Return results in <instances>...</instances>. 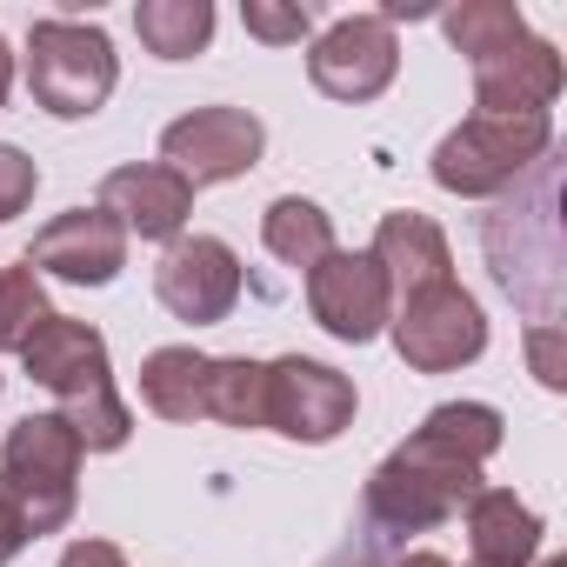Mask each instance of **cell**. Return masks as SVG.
Segmentation results:
<instances>
[{"label":"cell","instance_id":"obj_1","mask_svg":"<svg viewBox=\"0 0 567 567\" xmlns=\"http://www.w3.org/2000/svg\"><path fill=\"white\" fill-rule=\"evenodd\" d=\"M501 447V414L487 401H447L434 408L374 474H368V527L374 540H401V534H427L441 520H454L474 494H481V467Z\"/></svg>","mask_w":567,"mask_h":567},{"label":"cell","instance_id":"obj_2","mask_svg":"<svg viewBox=\"0 0 567 567\" xmlns=\"http://www.w3.org/2000/svg\"><path fill=\"white\" fill-rule=\"evenodd\" d=\"M560 161L554 147L527 167V187L514 181V194L481 220V247L494 280L534 315V328L560 321V295H567V274H560Z\"/></svg>","mask_w":567,"mask_h":567},{"label":"cell","instance_id":"obj_3","mask_svg":"<svg viewBox=\"0 0 567 567\" xmlns=\"http://www.w3.org/2000/svg\"><path fill=\"white\" fill-rule=\"evenodd\" d=\"M21 361H28V374L61 401V421L74 427L81 454H114V447H127L134 414H127V401L114 394L107 341H101L87 321L48 315V321L34 328V341L21 348Z\"/></svg>","mask_w":567,"mask_h":567},{"label":"cell","instance_id":"obj_4","mask_svg":"<svg viewBox=\"0 0 567 567\" xmlns=\"http://www.w3.org/2000/svg\"><path fill=\"white\" fill-rule=\"evenodd\" d=\"M0 487L21 507L28 534H61L81 507V441L61 414H28L0 441Z\"/></svg>","mask_w":567,"mask_h":567},{"label":"cell","instance_id":"obj_5","mask_svg":"<svg viewBox=\"0 0 567 567\" xmlns=\"http://www.w3.org/2000/svg\"><path fill=\"white\" fill-rule=\"evenodd\" d=\"M114 41L87 21H34L28 34V94L54 121H87L114 94Z\"/></svg>","mask_w":567,"mask_h":567},{"label":"cell","instance_id":"obj_6","mask_svg":"<svg viewBox=\"0 0 567 567\" xmlns=\"http://www.w3.org/2000/svg\"><path fill=\"white\" fill-rule=\"evenodd\" d=\"M554 147L547 114H474L434 147V181L447 194H501Z\"/></svg>","mask_w":567,"mask_h":567},{"label":"cell","instance_id":"obj_7","mask_svg":"<svg viewBox=\"0 0 567 567\" xmlns=\"http://www.w3.org/2000/svg\"><path fill=\"white\" fill-rule=\"evenodd\" d=\"M394 348L421 374H447V368L481 361V348H487L481 301L467 288H454V280H441V288H427V295L394 301Z\"/></svg>","mask_w":567,"mask_h":567},{"label":"cell","instance_id":"obj_8","mask_svg":"<svg viewBox=\"0 0 567 567\" xmlns=\"http://www.w3.org/2000/svg\"><path fill=\"white\" fill-rule=\"evenodd\" d=\"M354 421V381L308 361V354H288V361H267V394H260V427L288 434V441H334L341 427Z\"/></svg>","mask_w":567,"mask_h":567},{"label":"cell","instance_id":"obj_9","mask_svg":"<svg viewBox=\"0 0 567 567\" xmlns=\"http://www.w3.org/2000/svg\"><path fill=\"white\" fill-rule=\"evenodd\" d=\"M154 295L174 321H194V328L227 321L240 301V260L214 234H181V240H167V254L154 267Z\"/></svg>","mask_w":567,"mask_h":567},{"label":"cell","instance_id":"obj_10","mask_svg":"<svg viewBox=\"0 0 567 567\" xmlns=\"http://www.w3.org/2000/svg\"><path fill=\"white\" fill-rule=\"evenodd\" d=\"M308 315L334 334V341H374L394 321V288L374 254H328L321 267H308Z\"/></svg>","mask_w":567,"mask_h":567},{"label":"cell","instance_id":"obj_11","mask_svg":"<svg viewBox=\"0 0 567 567\" xmlns=\"http://www.w3.org/2000/svg\"><path fill=\"white\" fill-rule=\"evenodd\" d=\"M267 134L247 107H194L181 114L167 134H161V154L167 167L187 181V187H207V181H240L254 161H260Z\"/></svg>","mask_w":567,"mask_h":567},{"label":"cell","instance_id":"obj_12","mask_svg":"<svg viewBox=\"0 0 567 567\" xmlns=\"http://www.w3.org/2000/svg\"><path fill=\"white\" fill-rule=\"evenodd\" d=\"M401 68V48H394V28L381 14H354V21H334L315 54H308V81L328 94V101H374Z\"/></svg>","mask_w":567,"mask_h":567},{"label":"cell","instance_id":"obj_13","mask_svg":"<svg viewBox=\"0 0 567 567\" xmlns=\"http://www.w3.org/2000/svg\"><path fill=\"white\" fill-rule=\"evenodd\" d=\"M34 274H61L74 288H107V280L127 267V227L101 207H74L61 220H48L28 247Z\"/></svg>","mask_w":567,"mask_h":567},{"label":"cell","instance_id":"obj_14","mask_svg":"<svg viewBox=\"0 0 567 567\" xmlns=\"http://www.w3.org/2000/svg\"><path fill=\"white\" fill-rule=\"evenodd\" d=\"M467 68H474L481 114H547V101L560 94V54L534 34H514V41L474 54Z\"/></svg>","mask_w":567,"mask_h":567},{"label":"cell","instance_id":"obj_15","mask_svg":"<svg viewBox=\"0 0 567 567\" xmlns=\"http://www.w3.org/2000/svg\"><path fill=\"white\" fill-rule=\"evenodd\" d=\"M101 214H114L127 234L141 240H181L187 214H194V187L167 167V161H134V167H114L101 181Z\"/></svg>","mask_w":567,"mask_h":567},{"label":"cell","instance_id":"obj_16","mask_svg":"<svg viewBox=\"0 0 567 567\" xmlns=\"http://www.w3.org/2000/svg\"><path fill=\"white\" fill-rule=\"evenodd\" d=\"M368 254L381 260V274H388L394 301H408V295H427V288H441V280H454L447 234H441L427 214H414V207H401V214H381V227H374V247H368Z\"/></svg>","mask_w":567,"mask_h":567},{"label":"cell","instance_id":"obj_17","mask_svg":"<svg viewBox=\"0 0 567 567\" xmlns=\"http://www.w3.org/2000/svg\"><path fill=\"white\" fill-rule=\"evenodd\" d=\"M467 547L474 567H527L540 554V514L514 501V487H481L467 501Z\"/></svg>","mask_w":567,"mask_h":567},{"label":"cell","instance_id":"obj_18","mask_svg":"<svg viewBox=\"0 0 567 567\" xmlns=\"http://www.w3.org/2000/svg\"><path fill=\"white\" fill-rule=\"evenodd\" d=\"M207 388H214V354L194 348H154L141 361V401L161 421H207Z\"/></svg>","mask_w":567,"mask_h":567},{"label":"cell","instance_id":"obj_19","mask_svg":"<svg viewBox=\"0 0 567 567\" xmlns=\"http://www.w3.org/2000/svg\"><path fill=\"white\" fill-rule=\"evenodd\" d=\"M260 240H267V254L274 260H288V267H321L328 254H334V220L315 207V200H301V194H280L267 214H260Z\"/></svg>","mask_w":567,"mask_h":567},{"label":"cell","instance_id":"obj_20","mask_svg":"<svg viewBox=\"0 0 567 567\" xmlns=\"http://www.w3.org/2000/svg\"><path fill=\"white\" fill-rule=\"evenodd\" d=\"M134 34L147 41V54H161V61H187V54L207 48V34H214V8H207V0H141V8H134Z\"/></svg>","mask_w":567,"mask_h":567},{"label":"cell","instance_id":"obj_21","mask_svg":"<svg viewBox=\"0 0 567 567\" xmlns=\"http://www.w3.org/2000/svg\"><path fill=\"white\" fill-rule=\"evenodd\" d=\"M48 315H54V308H48V288H41V274H34L28 260L0 267V354H21Z\"/></svg>","mask_w":567,"mask_h":567},{"label":"cell","instance_id":"obj_22","mask_svg":"<svg viewBox=\"0 0 567 567\" xmlns=\"http://www.w3.org/2000/svg\"><path fill=\"white\" fill-rule=\"evenodd\" d=\"M260 394H267V368L260 361H214V388H207V421L220 427H260Z\"/></svg>","mask_w":567,"mask_h":567},{"label":"cell","instance_id":"obj_23","mask_svg":"<svg viewBox=\"0 0 567 567\" xmlns=\"http://www.w3.org/2000/svg\"><path fill=\"white\" fill-rule=\"evenodd\" d=\"M240 21H247V34H260V41H301V34L315 28V8H267V0H247Z\"/></svg>","mask_w":567,"mask_h":567},{"label":"cell","instance_id":"obj_24","mask_svg":"<svg viewBox=\"0 0 567 567\" xmlns=\"http://www.w3.org/2000/svg\"><path fill=\"white\" fill-rule=\"evenodd\" d=\"M41 187V167L21 154V147H0V220H14Z\"/></svg>","mask_w":567,"mask_h":567},{"label":"cell","instance_id":"obj_25","mask_svg":"<svg viewBox=\"0 0 567 567\" xmlns=\"http://www.w3.org/2000/svg\"><path fill=\"white\" fill-rule=\"evenodd\" d=\"M527 354H534L540 388H560V381H567V361H560V334H554V328H527Z\"/></svg>","mask_w":567,"mask_h":567},{"label":"cell","instance_id":"obj_26","mask_svg":"<svg viewBox=\"0 0 567 567\" xmlns=\"http://www.w3.org/2000/svg\"><path fill=\"white\" fill-rule=\"evenodd\" d=\"M28 540H34V534H28V520H21V507L8 501V487H0V567H8V560H14V554L28 547Z\"/></svg>","mask_w":567,"mask_h":567},{"label":"cell","instance_id":"obj_27","mask_svg":"<svg viewBox=\"0 0 567 567\" xmlns=\"http://www.w3.org/2000/svg\"><path fill=\"white\" fill-rule=\"evenodd\" d=\"M61 567H127V560H121L114 540H74V547L61 554Z\"/></svg>","mask_w":567,"mask_h":567},{"label":"cell","instance_id":"obj_28","mask_svg":"<svg viewBox=\"0 0 567 567\" xmlns=\"http://www.w3.org/2000/svg\"><path fill=\"white\" fill-rule=\"evenodd\" d=\"M328 567H394V560H388V540H374V534H368L361 547H341Z\"/></svg>","mask_w":567,"mask_h":567},{"label":"cell","instance_id":"obj_29","mask_svg":"<svg viewBox=\"0 0 567 567\" xmlns=\"http://www.w3.org/2000/svg\"><path fill=\"white\" fill-rule=\"evenodd\" d=\"M8 87H14V54H8V41H0V101H8Z\"/></svg>","mask_w":567,"mask_h":567},{"label":"cell","instance_id":"obj_30","mask_svg":"<svg viewBox=\"0 0 567 567\" xmlns=\"http://www.w3.org/2000/svg\"><path fill=\"white\" fill-rule=\"evenodd\" d=\"M394 567H454V560H441V554H401Z\"/></svg>","mask_w":567,"mask_h":567},{"label":"cell","instance_id":"obj_31","mask_svg":"<svg viewBox=\"0 0 567 567\" xmlns=\"http://www.w3.org/2000/svg\"><path fill=\"white\" fill-rule=\"evenodd\" d=\"M540 567H567V560H560V554H554V560H540Z\"/></svg>","mask_w":567,"mask_h":567}]
</instances>
